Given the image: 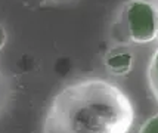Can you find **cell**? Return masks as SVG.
<instances>
[{
	"instance_id": "cell-1",
	"label": "cell",
	"mask_w": 158,
	"mask_h": 133,
	"mask_svg": "<svg viewBox=\"0 0 158 133\" xmlns=\"http://www.w3.org/2000/svg\"><path fill=\"white\" fill-rule=\"evenodd\" d=\"M129 120L123 96L101 81H78L56 93L43 133H120Z\"/></svg>"
},
{
	"instance_id": "cell-2",
	"label": "cell",
	"mask_w": 158,
	"mask_h": 133,
	"mask_svg": "<svg viewBox=\"0 0 158 133\" xmlns=\"http://www.w3.org/2000/svg\"><path fill=\"white\" fill-rule=\"evenodd\" d=\"M126 21L131 40L139 43L158 37V12L146 2H133L127 6Z\"/></svg>"
},
{
	"instance_id": "cell-3",
	"label": "cell",
	"mask_w": 158,
	"mask_h": 133,
	"mask_svg": "<svg viewBox=\"0 0 158 133\" xmlns=\"http://www.w3.org/2000/svg\"><path fill=\"white\" fill-rule=\"evenodd\" d=\"M131 62L130 55H126V53H118L115 56H111L108 59V67L111 70H114L115 73H124L126 70H129Z\"/></svg>"
},
{
	"instance_id": "cell-4",
	"label": "cell",
	"mask_w": 158,
	"mask_h": 133,
	"mask_svg": "<svg viewBox=\"0 0 158 133\" xmlns=\"http://www.w3.org/2000/svg\"><path fill=\"white\" fill-rule=\"evenodd\" d=\"M151 81H152V87L158 96V52L157 55L154 56V61L151 65Z\"/></svg>"
},
{
	"instance_id": "cell-5",
	"label": "cell",
	"mask_w": 158,
	"mask_h": 133,
	"mask_svg": "<svg viewBox=\"0 0 158 133\" xmlns=\"http://www.w3.org/2000/svg\"><path fill=\"white\" fill-rule=\"evenodd\" d=\"M140 133H158V115L148 120L140 129Z\"/></svg>"
},
{
	"instance_id": "cell-6",
	"label": "cell",
	"mask_w": 158,
	"mask_h": 133,
	"mask_svg": "<svg viewBox=\"0 0 158 133\" xmlns=\"http://www.w3.org/2000/svg\"><path fill=\"white\" fill-rule=\"evenodd\" d=\"M5 40H6V35H5V31H3V30H2V27H0V49L3 48Z\"/></svg>"
},
{
	"instance_id": "cell-7",
	"label": "cell",
	"mask_w": 158,
	"mask_h": 133,
	"mask_svg": "<svg viewBox=\"0 0 158 133\" xmlns=\"http://www.w3.org/2000/svg\"><path fill=\"white\" fill-rule=\"evenodd\" d=\"M3 98V80H2V74H0V101Z\"/></svg>"
}]
</instances>
